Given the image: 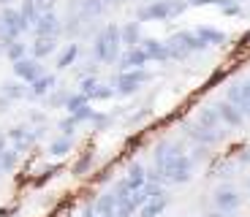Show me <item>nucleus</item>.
Returning a JSON list of instances; mask_svg holds the SVG:
<instances>
[{
    "label": "nucleus",
    "instance_id": "obj_1",
    "mask_svg": "<svg viewBox=\"0 0 250 217\" xmlns=\"http://www.w3.org/2000/svg\"><path fill=\"white\" fill-rule=\"evenodd\" d=\"M123 46V30L117 25H106L93 38V55L98 62H117Z\"/></svg>",
    "mask_w": 250,
    "mask_h": 217
},
{
    "label": "nucleus",
    "instance_id": "obj_2",
    "mask_svg": "<svg viewBox=\"0 0 250 217\" xmlns=\"http://www.w3.org/2000/svg\"><path fill=\"white\" fill-rule=\"evenodd\" d=\"M190 171H193V160L188 155H182V152L180 155H171L161 168L163 182H171V185H185L190 179Z\"/></svg>",
    "mask_w": 250,
    "mask_h": 217
},
{
    "label": "nucleus",
    "instance_id": "obj_3",
    "mask_svg": "<svg viewBox=\"0 0 250 217\" xmlns=\"http://www.w3.org/2000/svg\"><path fill=\"white\" fill-rule=\"evenodd\" d=\"M150 81V74L144 68H131V71H120V76L114 79V90L117 95H133L142 84Z\"/></svg>",
    "mask_w": 250,
    "mask_h": 217
},
{
    "label": "nucleus",
    "instance_id": "obj_4",
    "mask_svg": "<svg viewBox=\"0 0 250 217\" xmlns=\"http://www.w3.org/2000/svg\"><path fill=\"white\" fill-rule=\"evenodd\" d=\"M174 3V0H171ZM171 3H163V0H152L147 6H142L136 11V19L139 22H166L171 19Z\"/></svg>",
    "mask_w": 250,
    "mask_h": 217
},
{
    "label": "nucleus",
    "instance_id": "obj_5",
    "mask_svg": "<svg viewBox=\"0 0 250 217\" xmlns=\"http://www.w3.org/2000/svg\"><path fill=\"white\" fill-rule=\"evenodd\" d=\"M0 17H3V22H6V33H11L14 38H19L27 27H30L27 19H25V14L19 11V8H14V6H3Z\"/></svg>",
    "mask_w": 250,
    "mask_h": 217
},
{
    "label": "nucleus",
    "instance_id": "obj_6",
    "mask_svg": "<svg viewBox=\"0 0 250 217\" xmlns=\"http://www.w3.org/2000/svg\"><path fill=\"white\" fill-rule=\"evenodd\" d=\"M169 43H174V46H180V49H185L188 55H190V52H204L207 46H209V43L207 41H201V36L199 33H190V30H180V33H174V36L169 38Z\"/></svg>",
    "mask_w": 250,
    "mask_h": 217
},
{
    "label": "nucleus",
    "instance_id": "obj_7",
    "mask_svg": "<svg viewBox=\"0 0 250 217\" xmlns=\"http://www.w3.org/2000/svg\"><path fill=\"white\" fill-rule=\"evenodd\" d=\"M6 133H8V141H14V149L22 152V149H27L33 141H36L41 130H33L30 125H14V128L6 130Z\"/></svg>",
    "mask_w": 250,
    "mask_h": 217
},
{
    "label": "nucleus",
    "instance_id": "obj_8",
    "mask_svg": "<svg viewBox=\"0 0 250 217\" xmlns=\"http://www.w3.org/2000/svg\"><path fill=\"white\" fill-rule=\"evenodd\" d=\"M33 30H36V36H60L62 30H65V25L60 22V17H57L55 11H46L38 17V22L33 25Z\"/></svg>",
    "mask_w": 250,
    "mask_h": 217
},
{
    "label": "nucleus",
    "instance_id": "obj_9",
    "mask_svg": "<svg viewBox=\"0 0 250 217\" xmlns=\"http://www.w3.org/2000/svg\"><path fill=\"white\" fill-rule=\"evenodd\" d=\"M14 74H17V79H22V81H36L44 71H41V65H38V57H22V60L14 62Z\"/></svg>",
    "mask_w": 250,
    "mask_h": 217
},
{
    "label": "nucleus",
    "instance_id": "obj_10",
    "mask_svg": "<svg viewBox=\"0 0 250 217\" xmlns=\"http://www.w3.org/2000/svg\"><path fill=\"white\" fill-rule=\"evenodd\" d=\"M218 112H220V117H223V125H229V128H242L245 125V112L237 103H231L229 98L218 103Z\"/></svg>",
    "mask_w": 250,
    "mask_h": 217
},
{
    "label": "nucleus",
    "instance_id": "obj_11",
    "mask_svg": "<svg viewBox=\"0 0 250 217\" xmlns=\"http://www.w3.org/2000/svg\"><path fill=\"white\" fill-rule=\"evenodd\" d=\"M239 204H242V198H239V193L234 190V187H220V190L215 193V209H220L223 215L239 209Z\"/></svg>",
    "mask_w": 250,
    "mask_h": 217
},
{
    "label": "nucleus",
    "instance_id": "obj_12",
    "mask_svg": "<svg viewBox=\"0 0 250 217\" xmlns=\"http://www.w3.org/2000/svg\"><path fill=\"white\" fill-rule=\"evenodd\" d=\"M150 62L147 52L142 46H133V49H125V55L120 57V71H131V68H144Z\"/></svg>",
    "mask_w": 250,
    "mask_h": 217
},
{
    "label": "nucleus",
    "instance_id": "obj_13",
    "mask_svg": "<svg viewBox=\"0 0 250 217\" xmlns=\"http://www.w3.org/2000/svg\"><path fill=\"white\" fill-rule=\"evenodd\" d=\"M163 193V187H161V182H152V179H147L142 187H136L133 190V204L136 206H144L150 198H155V196H161Z\"/></svg>",
    "mask_w": 250,
    "mask_h": 217
},
{
    "label": "nucleus",
    "instance_id": "obj_14",
    "mask_svg": "<svg viewBox=\"0 0 250 217\" xmlns=\"http://www.w3.org/2000/svg\"><path fill=\"white\" fill-rule=\"evenodd\" d=\"M139 46L147 52V57H150V60H158V62L169 60V46H166V43H161L158 38H144Z\"/></svg>",
    "mask_w": 250,
    "mask_h": 217
},
{
    "label": "nucleus",
    "instance_id": "obj_15",
    "mask_svg": "<svg viewBox=\"0 0 250 217\" xmlns=\"http://www.w3.org/2000/svg\"><path fill=\"white\" fill-rule=\"evenodd\" d=\"M185 133L190 138H196L199 144H204V147H209V144H215L220 138V130H209V128H204V125H188Z\"/></svg>",
    "mask_w": 250,
    "mask_h": 217
},
{
    "label": "nucleus",
    "instance_id": "obj_16",
    "mask_svg": "<svg viewBox=\"0 0 250 217\" xmlns=\"http://www.w3.org/2000/svg\"><path fill=\"white\" fill-rule=\"evenodd\" d=\"M166 206H169V196H166V193H161V196L150 198L144 206H139V217H161Z\"/></svg>",
    "mask_w": 250,
    "mask_h": 217
},
{
    "label": "nucleus",
    "instance_id": "obj_17",
    "mask_svg": "<svg viewBox=\"0 0 250 217\" xmlns=\"http://www.w3.org/2000/svg\"><path fill=\"white\" fill-rule=\"evenodd\" d=\"M120 30H123V46H125V49H133V46H139V43L144 41V38H142V27H139V19H136V22H125Z\"/></svg>",
    "mask_w": 250,
    "mask_h": 217
},
{
    "label": "nucleus",
    "instance_id": "obj_18",
    "mask_svg": "<svg viewBox=\"0 0 250 217\" xmlns=\"http://www.w3.org/2000/svg\"><path fill=\"white\" fill-rule=\"evenodd\" d=\"M57 49V36H36V43H33V57L44 60L52 52Z\"/></svg>",
    "mask_w": 250,
    "mask_h": 217
},
{
    "label": "nucleus",
    "instance_id": "obj_19",
    "mask_svg": "<svg viewBox=\"0 0 250 217\" xmlns=\"http://www.w3.org/2000/svg\"><path fill=\"white\" fill-rule=\"evenodd\" d=\"M106 3L109 0H79V11L84 19H98L106 11Z\"/></svg>",
    "mask_w": 250,
    "mask_h": 217
},
{
    "label": "nucleus",
    "instance_id": "obj_20",
    "mask_svg": "<svg viewBox=\"0 0 250 217\" xmlns=\"http://www.w3.org/2000/svg\"><path fill=\"white\" fill-rule=\"evenodd\" d=\"M93 206H95V215L98 217H114V212H117V196L114 193H104Z\"/></svg>",
    "mask_w": 250,
    "mask_h": 217
},
{
    "label": "nucleus",
    "instance_id": "obj_21",
    "mask_svg": "<svg viewBox=\"0 0 250 217\" xmlns=\"http://www.w3.org/2000/svg\"><path fill=\"white\" fill-rule=\"evenodd\" d=\"M0 93L8 95L11 100H22V98L30 95V90L25 87V81H22V79H14V81H3V84H0Z\"/></svg>",
    "mask_w": 250,
    "mask_h": 217
},
{
    "label": "nucleus",
    "instance_id": "obj_22",
    "mask_svg": "<svg viewBox=\"0 0 250 217\" xmlns=\"http://www.w3.org/2000/svg\"><path fill=\"white\" fill-rule=\"evenodd\" d=\"M52 87H55V76H52V74H41L36 81H30V95H27V98H44Z\"/></svg>",
    "mask_w": 250,
    "mask_h": 217
},
{
    "label": "nucleus",
    "instance_id": "obj_23",
    "mask_svg": "<svg viewBox=\"0 0 250 217\" xmlns=\"http://www.w3.org/2000/svg\"><path fill=\"white\" fill-rule=\"evenodd\" d=\"M220 122H223V117H220L218 106H209V109H201V112H199V125H204V128L218 130Z\"/></svg>",
    "mask_w": 250,
    "mask_h": 217
},
{
    "label": "nucleus",
    "instance_id": "obj_24",
    "mask_svg": "<svg viewBox=\"0 0 250 217\" xmlns=\"http://www.w3.org/2000/svg\"><path fill=\"white\" fill-rule=\"evenodd\" d=\"M196 33H199L201 41H207L209 46H220V43H226V33H223V30H218V27L201 25V27H196Z\"/></svg>",
    "mask_w": 250,
    "mask_h": 217
},
{
    "label": "nucleus",
    "instance_id": "obj_25",
    "mask_svg": "<svg viewBox=\"0 0 250 217\" xmlns=\"http://www.w3.org/2000/svg\"><path fill=\"white\" fill-rule=\"evenodd\" d=\"M147 179H150V171H147V168H144L142 163H133L131 171H128V182H131V187L136 190V187H142Z\"/></svg>",
    "mask_w": 250,
    "mask_h": 217
},
{
    "label": "nucleus",
    "instance_id": "obj_26",
    "mask_svg": "<svg viewBox=\"0 0 250 217\" xmlns=\"http://www.w3.org/2000/svg\"><path fill=\"white\" fill-rule=\"evenodd\" d=\"M71 147H74V141H71V136H60V138H55V141L49 144V155H55V158H62L65 152H71Z\"/></svg>",
    "mask_w": 250,
    "mask_h": 217
},
{
    "label": "nucleus",
    "instance_id": "obj_27",
    "mask_svg": "<svg viewBox=\"0 0 250 217\" xmlns=\"http://www.w3.org/2000/svg\"><path fill=\"white\" fill-rule=\"evenodd\" d=\"M19 11L25 14V19H27V25H36L38 22V17H41V11H38V6H36V0H22V6H19Z\"/></svg>",
    "mask_w": 250,
    "mask_h": 217
},
{
    "label": "nucleus",
    "instance_id": "obj_28",
    "mask_svg": "<svg viewBox=\"0 0 250 217\" xmlns=\"http://www.w3.org/2000/svg\"><path fill=\"white\" fill-rule=\"evenodd\" d=\"M76 57H79V46H76V43H71L68 49H65L60 57H57V68H60V71H62V68H71Z\"/></svg>",
    "mask_w": 250,
    "mask_h": 217
},
{
    "label": "nucleus",
    "instance_id": "obj_29",
    "mask_svg": "<svg viewBox=\"0 0 250 217\" xmlns=\"http://www.w3.org/2000/svg\"><path fill=\"white\" fill-rule=\"evenodd\" d=\"M117 93V90H114V84L109 87V84H98L93 90V95H90V100H106V98H112V95Z\"/></svg>",
    "mask_w": 250,
    "mask_h": 217
},
{
    "label": "nucleus",
    "instance_id": "obj_30",
    "mask_svg": "<svg viewBox=\"0 0 250 217\" xmlns=\"http://www.w3.org/2000/svg\"><path fill=\"white\" fill-rule=\"evenodd\" d=\"M6 55H8V60H11V62H17V60H22V57L27 55V49H25V43L14 41L11 46H8V49H6Z\"/></svg>",
    "mask_w": 250,
    "mask_h": 217
},
{
    "label": "nucleus",
    "instance_id": "obj_31",
    "mask_svg": "<svg viewBox=\"0 0 250 217\" xmlns=\"http://www.w3.org/2000/svg\"><path fill=\"white\" fill-rule=\"evenodd\" d=\"M17 160H19V149H6V152L0 155V163H3L6 171H11V168L17 166Z\"/></svg>",
    "mask_w": 250,
    "mask_h": 217
},
{
    "label": "nucleus",
    "instance_id": "obj_32",
    "mask_svg": "<svg viewBox=\"0 0 250 217\" xmlns=\"http://www.w3.org/2000/svg\"><path fill=\"white\" fill-rule=\"evenodd\" d=\"M84 103H90V98H87L84 93H76V95H71V98H68V103H65V109H68V112L74 114L76 109H82Z\"/></svg>",
    "mask_w": 250,
    "mask_h": 217
},
{
    "label": "nucleus",
    "instance_id": "obj_33",
    "mask_svg": "<svg viewBox=\"0 0 250 217\" xmlns=\"http://www.w3.org/2000/svg\"><path fill=\"white\" fill-rule=\"evenodd\" d=\"M95 87H98V79H95V76H82V79H79V93H84L87 98L93 95Z\"/></svg>",
    "mask_w": 250,
    "mask_h": 217
},
{
    "label": "nucleus",
    "instance_id": "obj_34",
    "mask_svg": "<svg viewBox=\"0 0 250 217\" xmlns=\"http://www.w3.org/2000/svg\"><path fill=\"white\" fill-rule=\"evenodd\" d=\"M90 166H93V152H84V158L74 166V174H76V177H82V174L90 171Z\"/></svg>",
    "mask_w": 250,
    "mask_h": 217
},
{
    "label": "nucleus",
    "instance_id": "obj_35",
    "mask_svg": "<svg viewBox=\"0 0 250 217\" xmlns=\"http://www.w3.org/2000/svg\"><path fill=\"white\" fill-rule=\"evenodd\" d=\"M71 117H74L76 122H84V119H93V117H95V112L90 109V103H84L82 109H76V112L71 114Z\"/></svg>",
    "mask_w": 250,
    "mask_h": 217
},
{
    "label": "nucleus",
    "instance_id": "obj_36",
    "mask_svg": "<svg viewBox=\"0 0 250 217\" xmlns=\"http://www.w3.org/2000/svg\"><path fill=\"white\" fill-rule=\"evenodd\" d=\"M60 133H62V136H74V133H76V119L74 117L62 119V122H60Z\"/></svg>",
    "mask_w": 250,
    "mask_h": 217
},
{
    "label": "nucleus",
    "instance_id": "obj_37",
    "mask_svg": "<svg viewBox=\"0 0 250 217\" xmlns=\"http://www.w3.org/2000/svg\"><path fill=\"white\" fill-rule=\"evenodd\" d=\"M220 11H223L226 17H239V14H242V8H239V3H237V0H231V3H229V6H223Z\"/></svg>",
    "mask_w": 250,
    "mask_h": 217
},
{
    "label": "nucleus",
    "instance_id": "obj_38",
    "mask_svg": "<svg viewBox=\"0 0 250 217\" xmlns=\"http://www.w3.org/2000/svg\"><path fill=\"white\" fill-rule=\"evenodd\" d=\"M68 98H71L68 93H55V95H49V103L52 106H65V103H68Z\"/></svg>",
    "mask_w": 250,
    "mask_h": 217
},
{
    "label": "nucleus",
    "instance_id": "obj_39",
    "mask_svg": "<svg viewBox=\"0 0 250 217\" xmlns=\"http://www.w3.org/2000/svg\"><path fill=\"white\" fill-rule=\"evenodd\" d=\"M36 6H38V11H41V14H46V11H55L57 0H36Z\"/></svg>",
    "mask_w": 250,
    "mask_h": 217
},
{
    "label": "nucleus",
    "instance_id": "obj_40",
    "mask_svg": "<svg viewBox=\"0 0 250 217\" xmlns=\"http://www.w3.org/2000/svg\"><path fill=\"white\" fill-rule=\"evenodd\" d=\"M93 122H95V128H106V125H109V117H104V114H95Z\"/></svg>",
    "mask_w": 250,
    "mask_h": 217
},
{
    "label": "nucleus",
    "instance_id": "obj_41",
    "mask_svg": "<svg viewBox=\"0 0 250 217\" xmlns=\"http://www.w3.org/2000/svg\"><path fill=\"white\" fill-rule=\"evenodd\" d=\"M8 106H11V98L0 93V114H3V112H8Z\"/></svg>",
    "mask_w": 250,
    "mask_h": 217
},
{
    "label": "nucleus",
    "instance_id": "obj_42",
    "mask_svg": "<svg viewBox=\"0 0 250 217\" xmlns=\"http://www.w3.org/2000/svg\"><path fill=\"white\" fill-rule=\"evenodd\" d=\"M188 6L196 8V6H215V0H188Z\"/></svg>",
    "mask_w": 250,
    "mask_h": 217
},
{
    "label": "nucleus",
    "instance_id": "obj_43",
    "mask_svg": "<svg viewBox=\"0 0 250 217\" xmlns=\"http://www.w3.org/2000/svg\"><path fill=\"white\" fill-rule=\"evenodd\" d=\"M6 144H8V133H0V155L6 152Z\"/></svg>",
    "mask_w": 250,
    "mask_h": 217
},
{
    "label": "nucleus",
    "instance_id": "obj_44",
    "mask_svg": "<svg viewBox=\"0 0 250 217\" xmlns=\"http://www.w3.org/2000/svg\"><path fill=\"white\" fill-rule=\"evenodd\" d=\"M95 182H109V171H104V174H95Z\"/></svg>",
    "mask_w": 250,
    "mask_h": 217
},
{
    "label": "nucleus",
    "instance_id": "obj_45",
    "mask_svg": "<svg viewBox=\"0 0 250 217\" xmlns=\"http://www.w3.org/2000/svg\"><path fill=\"white\" fill-rule=\"evenodd\" d=\"M30 119H33V122H44V114H36V112H33Z\"/></svg>",
    "mask_w": 250,
    "mask_h": 217
},
{
    "label": "nucleus",
    "instance_id": "obj_46",
    "mask_svg": "<svg viewBox=\"0 0 250 217\" xmlns=\"http://www.w3.org/2000/svg\"><path fill=\"white\" fill-rule=\"evenodd\" d=\"M239 160H242V163H250V149H245V155H239Z\"/></svg>",
    "mask_w": 250,
    "mask_h": 217
},
{
    "label": "nucleus",
    "instance_id": "obj_47",
    "mask_svg": "<svg viewBox=\"0 0 250 217\" xmlns=\"http://www.w3.org/2000/svg\"><path fill=\"white\" fill-rule=\"evenodd\" d=\"M17 0H0V6H14Z\"/></svg>",
    "mask_w": 250,
    "mask_h": 217
},
{
    "label": "nucleus",
    "instance_id": "obj_48",
    "mask_svg": "<svg viewBox=\"0 0 250 217\" xmlns=\"http://www.w3.org/2000/svg\"><path fill=\"white\" fill-rule=\"evenodd\" d=\"M6 33V22H3V17H0V36Z\"/></svg>",
    "mask_w": 250,
    "mask_h": 217
},
{
    "label": "nucleus",
    "instance_id": "obj_49",
    "mask_svg": "<svg viewBox=\"0 0 250 217\" xmlns=\"http://www.w3.org/2000/svg\"><path fill=\"white\" fill-rule=\"evenodd\" d=\"M8 215H11L8 209H0V217H8Z\"/></svg>",
    "mask_w": 250,
    "mask_h": 217
},
{
    "label": "nucleus",
    "instance_id": "obj_50",
    "mask_svg": "<svg viewBox=\"0 0 250 217\" xmlns=\"http://www.w3.org/2000/svg\"><path fill=\"white\" fill-rule=\"evenodd\" d=\"M109 3H125V0H109Z\"/></svg>",
    "mask_w": 250,
    "mask_h": 217
},
{
    "label": "nucleus",
    "instance_id": "obj_51",
    "mask_svg": "<svg viewBox=\"0 0 250 217\" xmlns=\"http://www.w3.org/2000/svg\"><path fill=\"white\" fill-rule=\"evenodd\" d=\"M3 171H6V168H3V163H0V174H3Z\"/></svg>",
    "mask_w": 250,
    "mask_h": 217
},
{
    "label": "nucleus",
    "instance_id": "obj_52",
    "mask_svg": "<svg viewBox=\"0 0 250 217\" xmlns=\"http://www.w3.org/2000/svg\"><path fill=\"white\" fill-rule=\"evenodd\" d=\"M144 3H152V0H144Z\"/></svg>",
    "mask_w": 250,
    "mask_h": 217
},
{
    "label": "nucleus",
    "instance_id": "obj_53",
    "mask_svg": "<svg viewBox=\"0 0 250 217\" xmlns=\"http://www.w3.org/2000/svg\"><path fill=\"white\" fill-rule=\"evenodd\" d=\"M163 3H171V0H163Z\"/></svg>",
    "mask_w": 250,
    "mask_h": 217
},
{
    "label": "nucleus",
    "instance_id": "obj_54",
    "mask_svg": "<svg viewBox=\"0 0 250 217\" xmlns=\"http://www.w3.org/2000/svg\"><path fill=\"white\" fill-rule=\"evenodd\" d=\"M0 52H6V49H3V46H0Z\"/></svg>",
    "mask_w": 250,
    "mask_h": 217
},
{
    "label": "nucleus",
    "instance_id": "obj_55",
    "mask_svg": "<svg viewBox=\"0 0 250 217\" xmlns=\"http://www.w3.org/2000/svg\"><path fill=\"white\" fill-rule=\"evenodd\" d=\"M237 3H245V0H237Z\"/></svg>",
    "mask_w": 250,
    "mask_h": 217
},
{
    "label": "nucleus",
    "instance_id": "obj_56",
    "mask_svg": "<svg viewBox=\"0 0 250 217\" xmlns=\"http://www.w3.org/2000/svg\"><path fill=\"white\" fill-rule=\"evenodd\" d=\"M95 217H98V215H95Z\"/></svg>",
    "mask_w": 250,
    "mask_h": 217
}]
</instances>
